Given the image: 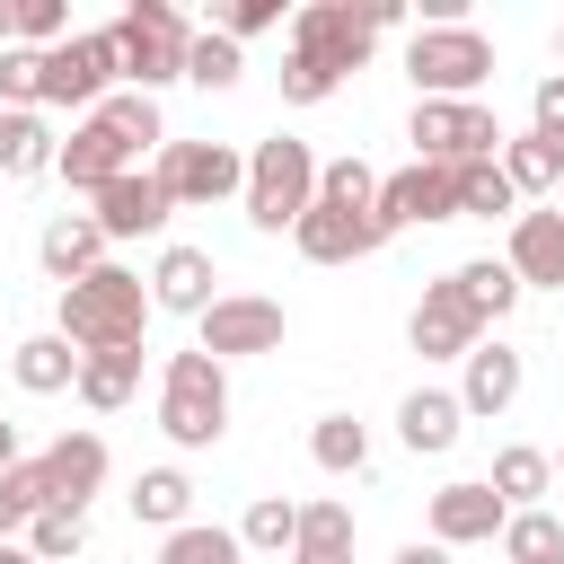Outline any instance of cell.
Here are the masks:
<instances>
[{
	"label": "cell",
	"instance_id": "obj_11",
	"mask_svg": "<svg viewBox=\"0 0 564 564\" xmlns=\"http://www.w3.org/2000/svg\"><path fill=\"white\" fill-rule=\"evenodd\" d=\"M405 344L423 352V361H467L476 344H485V326H476V308L458 300V282L441 273V282H423V300H414V317H405Z\"/></svg>",
	"mask_w": 564,
	"mask_h": 564
},
{
	"label": "cell",
	"instance_id": "obj_10",
	"mask_svg": "<svg viewBox=\"0 0 564 564\" xmlns=\"http://www.w3.org/2000/svg\"><path fill=\"white\" fill-rule=\"evenodd\" d=\"M370 18H361V0H308L300 18H291V53L300 62H317V70H335V79H352L361 62H370Z\"/></svg>",
	"mask_w": 564,
	"mask_h": 564
},
{
	"label": "cell",
	"instance_id": "obj_24",
	"mask_svg": "<svg viewBox=\"0 0 564 564\" xmlns=\"http://www.w3.org/2000/svg\"><path fill=\"white\" fill-rule=\"evenodd\" d=\"M291 564H352V502H300V538H291Z\"/></svg>",
	"mask_w": 564,
	"mask_h": 564
},
{
	"label": "cell",
	"instance_id": "obj_6",
	"mask_svg": "<svg viewBox=\"0 0 564 564\" xmlns=\"http://www.w3.org/2000/svg\"><path fill=\"white\" fill-rule=\"evenodd\" d=\"M405 79H414V97H476L494 79V44L476 26H414L405 35Z\"/></svg>",
	"mask_w": 564,
	"mask_h": 564
},
{
	"label": "cell",
	"instance_id": "obj_29",
	"mask_svg": "<svg viewBox=\"0 0 564 564\" xmlns=\"http://www.w3.org/2000/svg\"><path fill=\"white\" fill-rule=\"evenodd\" d=\"M9 370H18V388H26V397H62V388L79 379V352H70L62 335H26V344L9 352Z\"/></svg>",
	"mask_w": 564,
	"mask_h": 564
},
{
	"label": "cell",
	"instance_id": "obj_37",
	"mask_svg": "<svg viewBox=\"0 0 564 564\" xmlns=\"http://www.w3.org/2000/svg\"><path fill=\"white\" fill-rule=\"evenodd\" d=\"M247 546H238V529H220V520H185V529H167L159 538V564H238Z\"/></svg>",
	"mask_w": 564,
	"mask_h": 564
},
{
	"label": "cell",
	"instance_id": "obj_21",
	"mask_svg": "<svg viewBox=\"0 0 564 564\" xmlns=\"http://www.w3.org/2000/svg\"><path fill=\"white\" fill-rule=\"evenodd\" d=\"M35 264H44L62 291H70L79 273H97V264H106V238H97V220H88V212H53V220H44V238H35Z\"/></svg>",
	"mask_w": 564,
	"mask_h": 564
},
{
	"label": "cell",
	"instance_id": "obj_3",
	"mask_svg": "<svg viewBox=\"0 0 564 564\" xmlns=\"http://www.w3.org/2000/svg\"><path fill=\"white\" fill-rule=\"evenodd\" d=\"M159 432L176 449H212L229 432V370L212 352H167V370H159Z\"/></svg>",
	"mask_w": 564,
	"mask_h": 564
},
{
	"label": "cell",
	"instance_id": "obj_25",
	"mask_svg": "<svg viewBox=\"0 0 564 564\" xmlns=\"http://www.w3.org/2000/svg\"><path fill=\"white\" fill-rule=\"evenodd\" d=\"M97 123L141 159V150H167V115H159V97H141V88H106L97 97Z\"/></svg>",
	"mask_w": 564,
	"mask_h": 564
},
{
	"label": "cell",
	"instance_id": "obj_12",
	"mask_svg": "<svg viewBox=\"0 0 564 564\" xmlns=\"http://www.w3.org/2000/svg\"><path fill=\"white\" fill-rule=\"evenodd\" d=\"M379 229L397 238V229H414V220H458V167H397V176H379Z\"/></svg>",
	"mask_w": 564,
	"mask_h": 564
},
{
	"label": "cell",
	"instance_id": "obj_4",
	"mask_svg": "<svg viewBox=\"0 0 564 564\" xmlns=\"http://www.w3.org/2000/svg\"><path fill=\"white\" fill-rule=\"evenodd\" d=\"M185 44H194L185 9H167V0H132V9L115 18V70H123V88L159 97L167 79H185Z\"/></svg>",
	"mask_w": 564,
	"mask_h": 564
},
{
	"label": "cell",
	"instance_id": "obj_32",
	"mask_svg": "<svg viewBox=\"0 0 564 564\" xmlns=\"http://www.w3.org/2000/svg\"><path fill=\"white\" fill-rule=\"evenodd\" d=\"M494 546H502V564H564V520H555L546 502H538V511H511Z\"/></svg>",
	"mask_w": 564,
	"mask_h": 564
},
{
	"label": "cell",
	"instance_id": "obj_23",
	"mask_svg": "<svg viewBox=\"0 0 564 564\" xmlns=\"http://www.w3.org/2000/svg\"><path fill=\"white\" fill-rule=\"evenodd\" d=\"M123 502H132V520H141V529H159V538H167V529H185V520H194V476H185V467H141Z\"/></svg>",
	"mask_w": 564,
	"mask_h": 564
},
{
	"label": "cell",
	"instance_id": "obj_20",
	"mask_svg": "<svg viewBox=\"0 0 564 564\" xmlns=\"http://www.w3.org/2000/svg\"><path fill=\"white\" fill-rule=\"evenodd\" d=\"M220 291H212V247H159L150 264V308H176V317H203Z\"/></svg>",
	"mask_w": 564,
	"mask_h": 564
},
{
	"label": "cell",
	"instance_id": "obj_19",
	"mask_svg": "<svg viewBox=\"0 0 564 564\" xmlns=\"http://www.w3.org/2000/svg\"><path fill=\"white\" fill-rule=\"evenodd\" d=\"M520 379H529V370H520V352H511V344H476V352L458 361V388H449V397H458V414L476 423V414H511Z\"/></svg>",
	"mask_w": 564,
	"mask_h": 564
},
{
	"label": "cell",
	"instance_id": "obj_46",
	"mask_svg": "<svg viewBox=\"0 0 564 564\" xmlns=\"http://www.w3.org/2000/svg\"><path fill=\"white\" fill-rule=\"evenodd\" d=\"M18 458H26V449H18V423H9V414H0V476H9V467H18Z\"/></svg>",
	"mask_w": 564,
	"mask_h": 564
},
{
	"label": "cell",
	"instance_id": "obj_33",
	"mask_svg": "<svg viewBox=\"0 0 564 564\" xmlns=\"http://www.w3.org/2000/svg\"><path fill=\"white\" fill-rule=\"evenodd\" d=\"M308 458H317L326 476H361V467H370V432H361L352 414H317V423H308Z\"/></svg>",
	"mask_w": 564,
	"mask_h": 564
},
{
	"label": "cell",
	"instance_id": "obj_9",
	"mask_svg": "<svg viewBox=\"0 0 564 564\" xmlns=\"http://www.w3.org/2000/svg\"><path fill=\"white\" fill-rule=\"evenodd\" d=\"M159 185H167V203L185 212V203H229V194H247V150H229V141H167L159 150V167H150Z\"/></svg>",
	"mask_w": 564,
	"mask_h": 564
},
{
	"label": "cell",
	"instance_id": "obj_5",
	"mask_svg": "<svg viewBox=\"0 0 564 564\" xmlns=\"http://www.w3.org/2000/svg\"><path fill=\"white\" fill-rule=\"evenodd\" d=\"M405 141H414L423 167H476V159H502V123H494L485 97H414Z\"/></svg>",
	"mask_w": 564,
	"mask_h": 564
},
{
	"label": "cell",
	"instance_id": "obj_13",
	"mask_svg": "<svg viewBox=\"0 0 564 564\" xmlns=\"http://www.w3.org/2000/svg\"><path fill=\"white\" fill-rule=\"evenodd\" d=\"M106 441L97 432H62L44 458H35V476H44V511H88L97 494H106Z\"/></svg>",
	"mask_w": 564,
	"mask_h": 564
},
{
	"label": "cell",
	"instance_id": "obj_28",
	"mask_svg": "<svg viewBox=\"0 0 564 564\" xmlns=\"http://www.w3.org/2000/svg\"><path fill=\"white\" fill-rule=\"evenodd\" d=\"M502 176H511V194H546V185H564V141H546V132H502V159H494Z\"/></svg>",
	"mask_w": 564,
	"mask_h": 564
},
{
	"label": "cell",
	"instance_id": "obj_43",
	"mask_svg": "<svg viewBox=\"0 0 564 564\" xmlns=\"http://www.w3.org/2000/svg\"><path fill=\"white\" fill-rule=\"evenodd\" d=\"M335 88H344V79H335V70H317V62H300V53H291V62H282V97H291V106H326V97H335Z\"/></svg>",
	"mask_w": 564,
	"mask_h": 564
},
{
	"label": "cell",
	"instance_id": "obj_14",
	"mask_svg": "<svg viewBox=\"0 0 564 564\" xmlns=\"http://www.w3.org/2000/svg\"><path fill=\"white\" fill-rule=\"evenodd\" d=\"M88 203H97L88 220H97V238H106V247H123V238H159V229H167V212H176V203H167V185H159L150 167L115 176V185H106V194H88Z\"/></svg>",
	"mask_w": 564,
	"mask_h": 564
},
{
	"label": "cell",
	"instance_id": "obj_15",
	"mask_svg": "<svg viewBox=\"0 0 564 564\" xmlns=\"http://www.w3.org/2000/svg\"><path fill=\"white\" fill-rule=\"evenodd\" d=\"M291 247H300L308 264H352V256H379V247H388V229H379V212H335V203H308V212L291 220Z\"/></svg>",
	"mask_w": 564,
	"mask_h": 564
},
{
	"label": "cell",
	"instance_id": "obj_40",
	"mask_svg": "<svg viewBox=\"0 0 564 564\" xmlns=\"http://www.w3.org/2000/svg\"><path fill=\"white\" fill-rule=\"evenodd\" d=\"M9 44H26V53L70 44V9L62 0H9Z\"/></svg>",
	"mask_w": 564,
	"mask_h": 564
},
{
	"label": "cell",
	"instance_id": "obj_16",
	"mask_svg": "<svg viewBox=\"0 0 564 564\" xmlns=\"http://www.w3.org/2000/svg\"><path fill=\"white\" fill-rule=\"evenodd\" d=\"M502 494L485 485V476H467V485H441L432 494V546H494L502 538Z\"/></svg>",
	"mask_w": 564,
	"mask_h": 564
},
{
	"label": "cell",
	"instance_id": "obj_39",
	"mask_svg": "<svg viewBox=\"0 0 564 564\" xmlns=\"http://www.w3.org/2000/svg\"><path fill=\"white\" fill-rule=\"evenodd\" d=\"M35 564H70L79 546H88V511H35L26 520V538H18Z\"/></svg>",
	"mask_w": 564,
	"mask_h": 564
},
{
	"label": "cell",
	"instance_id": "obj_41",
	"mask_svg": "<svg viewBox=\"0 0 564 564\" xmlns=\"http://www.w3.org/2000/svg\"><path fill=\"white\" fill-rule=\"evenodd\" d=\"M44 511V476H35V458H18L9 476H0V546L9 538H26V520Z\"/></svg>",
	"mask_w": 564,
	"mask_h": 564
},
{
	"label": "cell",
	"instance_id": "obj_1",
	"mask_svg": "<svg viewBox=\"0 0 564 564\" xmlns=\"http://www.w3.org/2000/svg\"><path fill=\"white\" fill-rule=\"evenodd\" d=\"M150 317H159V308H150V282L106 256L97 273H79V282L62 291V326H53V335H62L70 352H141Z\"/></svg>",
	"mask_w": 564,
	"mask_h": 564
},
{
	"label": "cell",
	"instance_id": "obj_2",
	"mask_svg": "<svg viewBox=\"0 0 564 564\" xmlns=\"http://www.w3.org/2000/svg\"><path fill=\"white\" fill-rule=\"evenodd\" d=\"M247 220L264 229V238H282L308 203H317V150L300 141V132H273V141H256L247 150Z\"/></svg>",
	"mask_w": 564,
	"mask_h": 564
},
{
	"label": "cell",
	"instance_id": "obj_30",
	"mask_svg": "<svg viewBox=\"0 0 564 564\" xmlns=\"http://www.w3.org/2000/svg\"><path fill=\"white\" fill-rule=\"evenodd\" d=\"M79 405H97V414H115V405H132V388H141V352H79Z\"/></svg>",
	"mask_w": 564,
	"mask_h": 564
},
{
	"label": "cell",
	"instance_id": "obj_17",
	"mask_svg": "<svg viewBox=\"0 0 564 564\" xmlns=\"http://www.w3.org/2000/svg\"><path fill=\"white\" fill-rule=\"evenodd\" d=\"M53 176H62L70 194H106L115 176H132V150H123L97 115H79V123H70V141L53 150Z\"/></svg>",
	"mask_w": 564,
	"mask_h": 564
},
{
	"label": "cell",
	"instance_id": "obj_34",
	"mask_svg": "<svg viewBox=\"0 0 564 564\" xmlns=\"http://www.w3.org/2000/svg\"><path fill=\"white\" fill-rule=\"evenodd\" d=\"M291 538H300V502L291 494H256L247 520H238V546L247 555H291Z\"/></svg>",
	"mask_w": 564,
	"mask_h": 564
},
{
	"label": "cell",
	"instance_id": "obj_42",
	"mask_svg": "<svg viewBox=\"0 0 564 564\" xmlns=\"http://www.w3.org/2000/svg\"><path fill=\"white\" fill-rule=\"evenodd\" d=\"M229 44H247V35H264V26H282V0H229L220 18H212Z\"/></svg>",
	"mask_w": 564,
	"mask_h": 564
},
{
	"label": "cell",
	"instance_id": "obj_49",
	"mask_svg": "<svg viewBox=\"0 0 564 564\" xmlns=\"http://www.w3.org/2000/svg\"><path fill=\"white\" fill-rule=\"evenodd\" d=\"M555 62H564V26H555Z\"/></svg>",
	"mask_w": 564,
	"mask_h": 564
},
{
	"label": "cell",
	"instance_id": "obj_26",
	"mask_svg": "<svg viewBox=\"0 0 564 564\" xmlns=\"http://www.w3.org/2000/svg\"><path fill=\"white\" fill-rule=\"evenodd\" d=\"M449 282H458V300L476 308V326H494V317L520 308V282H511L502 256H467V264H449Z\"/></svg>",
	"mask_w": 564,
	"mask_h": 564
},
{
	"label": "cell",
	"instance_id": "obj_8",
	"mask_svg": "<svg viewBox=\"0 0 564 564\" xmlns=\"http://www.w3.org/2000/svg\"><path fill=\"white\" fill-rule=\"evenodd\" d=\"M115 26H70V44L44 53V88L35 106H70V115H97V97L115 88Z\"/></svg>",
	"mask_w": 564,
	"mask_h": 564
},
{
	"label": "cell",
	"instance_id": "obj_36",
	"mask_svg": "<svg viewBox=\"0 0 564 564\" xmlns=\"http://www.w3.org/2000/svg\"><path fill=\"white\" fill-rule=\"evenodd\" d=\"M458 220H520V194H511V176L494 159L458 167Z\"/></svg>",
	"mask_w": 564,
	"mask_h": 564
},
{
	"label": "cell",
	"instance_id": "obj_47",
	"mask_svg": "<svg viewBox=\"0 0 564 564\" xmlns=\"http://www.w3.org/2000/svg\"><path fill=\"white\" fill-rule=\"evenodd\" d=\"M0 564H35V555H26V546H18V538H9V546H0Z\"/></svg>",
	"mask_w": 564,
	"mask_h": 564
},
{
	"label": "cell",
	"instance_id": "obj_50",
	"mask_svg": "<svg viewBox=\"0 0 564 564\" xmlns=\"http://www.w3.org/2000/svg\"><path fill=\"white\" fill-rule=\"evenodd\" d=\"M555 476H564V449H555Z\"/></svg>",
	"mask_w": 564,
	"mask_h": 564
},
{
	"label": "cell",
	"instance_id": "obj_38",
	"mask_svg": "<svg viewBox=\"0 0 564 564\" xmlns=\"http://www.w3.org/2000/svg\"><path fill=\"white\" fill-rule=\"evenodd\" d=\"M185 79H194V88H238V79H247V53H238L220 26H194V44H185Z\"/></svg>",
	"mask_w": 564,
	"mask_h": 564
},
{
	"label": "cell",
	"instance_id": "obj_45",
	"mask_svg": "<svg viewBox=\"0 0 564 564\" xmlns=\"http://www.w3.org/2000/svg\"><path fill=\"white\" fill-rule=\"evenodd\" d=\"M397 564H449V546H432V538H414V546H397Z\"/></svg>",
	"mask_w": 564,
	"mask_h": 564
},
{
	"label": "cell",
	"instance_id": "obj_44",
	"mask_svg": "<svg viewBox=\"0 0 564 564\" xmlns=\"http://www.w3.org/2000/svg\"><path fill=\"white\" fill-rule=\"evenodd\" d=\"M529 132L564 141V70H546V79H538V97H529Z\"/></svg>",
	"mask_w": 564,
	"mask_h": 564
},
{
	"label": "cell",
	"instance_id": "obj_22",
	"mask_svg": "<svg viewBox=\"0 0 564 564\" xmlns=\"http://www.w3.org/2000/svg\"><path fill=\"white\" fill-rule=\"evenodd\" d=\"M458 432H467V414H458V397H449V388H414V397L397 405V441H405L414 458H441Z\"/></svg>",
	"mask_w": 564,
	"mask_h": 564
},
{
	"label": "cell",
	"instance_id": "obj_48",
	"mask_svg": "<svg viewBox=\"0 0 564 564\" xmlns=\"http://www.w3.org/2000/svg\"><path fill=\"white\" fill-rule=\"evenodd\" d=\"M0 53H9V0H0Z\"/></svg>",
	"mask_w": 564,
	"mask_h": 564
},
{
	"label": "cell",
	"instance_id": "obj_7",
	"mask_svg": "<svg viewBox=\"0 0 564 564\" xmlns=\"http://www.w3.org/2000/svg\"><path fill=\"white\" fill-rule=\"evenodd\" d=\"M282 335H291V317H282V300H264V291H220V300L194 317V352H212L220 370H229V361H256V352H282Z\"/></svg>",
	"mask_w": 564,
	"mask_h": 564
},
{
	"label": "cell",
	"instance_id": "obj_31",
	"mask_svg": "<svg viewBox=\"0 0 564 564\" xmlns=\"http://www.w3.org/2000/svg\"><path fill=\"white\" fill-rule=\"evenodd\" d=\"M53 123L26 106V115H0V176H53Z\"/></svg>",
	"mask_w": 564,
	"mask_h": 564
},
{
	"label": "cell",
	"instance_id": "obj_18",
	"mask_svg": "<svg viewBox=\"0 0 564 564\" xmlns=\"http://www.w3.org/2000/svg\"><path fill=\"white\" fill-rule=\"evenodd\" d=\"M502 264H511L520 291H564V212H520Z\"/></svg>",
	"mask_w": 564,
	"mask_h": 564
},
{
	"label": "cell",
	"instance_id": "obj_27",
	"mask_svg": "<svg viewBox=\"0 0 564 564\" xmlns=\"http://www.w3.org/2000/svg\"><path fill=\"white\" fill-rule=\"evenodd\" d=\"M485 485L502 494V511H538V494L555 485V458L529 449V441H511V449H494V476H485Z\"/></svg>",
	"mask_w": 564,
	"mask_h": 564
},
{
	"label": "cell",
	"instance_id": "obj_35",
	"mask_svg": "<svg viewBox=\"0 0 564 564\" xmlns=\"http://www.w3.org/2000/svg\"><path fill=\"white\" fill-rule=\"evenodd\" d=\"M317 203H335V212H370V203H379V167H370L361 150L317 159Z\"/></svg>",
	"mask_w": 564,
	"mask_h": 564
}]
</instances>
